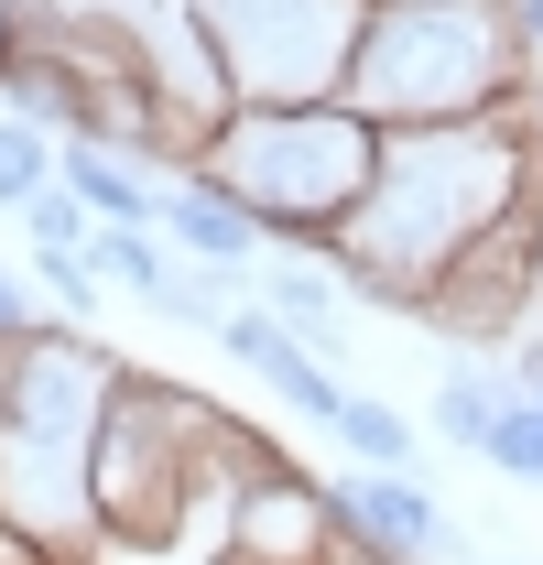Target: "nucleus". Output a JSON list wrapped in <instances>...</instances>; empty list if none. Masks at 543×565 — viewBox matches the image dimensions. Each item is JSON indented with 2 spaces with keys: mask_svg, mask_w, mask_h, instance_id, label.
<instances>
[{
  "mask_svg": "<svg viewBox=\"0 0 543 565\" xmlns=\"http://www.w3.org/2000/svg\"><path fill=\"white\" fill-rule=\"evenodd\" d=\"M239 98H338L370 0H185Z\"/></svg>",
  "mask_w": 543,
  "mask_h": 565,
  "instance_id": "nucleus-6",
  "label": "nucleus"
},
{
  "mask_svg": "<svg viewBox=\"0 0 543 565\" xmlns=\"http://www.w3.org/2000/svg\"><path fill=\"white\" fill-rule=\"evenodd\" d=\"M55 174H66V131H44V120H11V109H0V207L22 217Z\"/></svg>",
  "mask_w": 543,
  "mask_h": 565,
  "instance_id": "nucleus-15",
  "label": "nucleus"
},
{
  "mask_svg": "<svg viewBox=\"0 0 543 565\" xmlns=\"http://www.w3.org/2000/svg\"><path fill=\"white\" fill-rule=\"evenodd\" d=\"M196 174H217L272 239L327 250L381 174V120H359L348 98H239Z\"/></svg>",
  "mask_w": 543,
  "mask_h": 565,
  "instance_id": "nucleus-4",
  "label": "nucleus"
},
{
  "mask_svg": "<svg viewBox=\"0 0 543 565\" xmlns=\"http://www.w3.org/2000/svg\"><path fill=\"white\" fill-rule=\"evenodd\" d=\"M87 262H98V273L120 282V294H141V305H152V294L174 282V250H163V228H141V217H98Z\"/></svg>",
  "mask_w": 543,
  "mask_h": 565,
  "instance_id": "nucleus-14",
  "label": "nucleus"
},
{
  "mask_svg": "<svg viewBox=\"0 0 543 565\" xmlns=\"http://www.w3.org/2000/svg\"><path fill=\"white\" fill-rule=\"evenodd\" d=\"M543 185V141L511 109H478V120H424V131H381V174L370 196L348 207V228L327 239V262L348 273L359 305H403L424 316L435 273L468 250L478 228L522 217Z\"/></svg>",
  "mask_w": 543,
  "mask_h": 565,
  "instance_id": "nucleus-1",
  "label": "nucleus"
},
{
  "mask_svg": "<svg viewBox=\"0 0 543 565\" xmlns=\"http://www.w3.org/2000/svg\"><path fill=\"white\" fill-rule=\"evenodd\" d=\"M251 294H262L272 316L305 338V349H348V273L327 262V250H294V239H272V262L251 273Z\"/></svg>",
  "mask_w": 543,
  "mask_h": 565,
  "instance_id": "nucleus-10",
  "label": "nucleus"
},
{
  "mask_svg": "<svg viewBox=\"0 0 543 565\" xmlns=\"http://www.w3.org/2000/svg\"><path fill=\"white\" fill-rule=\"evenodd\" d=\"M359 468H424V424L403 414V403H381V392H348V414L327 424Z\"/></svg>",
  "mask_w": 543,
  "mask_h": 565,
  "instance_id": "nucleus-13",
  "label": "nucleus"
},
{
  "mask_svg": "<svg viewBox=\"0 0 543 565\" xmlns=\"http://www.w3.org/2000/svg\"><path fill=\"white\" fill-rule=\"evenodd\" d=\"M0 414H11V349H0Z\"/></svg>",
  "mask_w": 543,
  "mask_h": 565,
  "instance_id": "nucleus-24",
  "label": "nucleus"
},
{
  "mask_svg": "<svg viewBox=\"0 0 543 565\" xmlns=\"http://www.w3.org/2000/svg\"><path fill=\"white\" fill-rule=\"evenodd\" d=\"M22 22H33V0H0V66L22 55Z\"/></svg>",
  "mask_w": 543,
  "mask_h": 565,
  "instance_id": "nucleus-20",
  "label": "nucleus"
},
{
  "mask_svg": "<svg viewBox=\"0 0 543 565\" xmlns=\"http://www.w3.org/2000/svg\"><path fill=\"white\" fill-rule=\"evenodd\" d=\"M22 239H33V250H87V239H98V207H87L66 174H55V185L22 207Z\"/></svg>",
  "mask_w": 543,
  "mask_h": 565,
  "instance_id": "nucleus-17",
  "label": "nucleus"
},
{
  "mask_svg": "<svg viewBox=\"0 0 543 565\" xmlns=\"http://www.w3.org/2000/svg\"><path fill=\"white\" fill-rule=\"evenodd\" d=\"M511 22H522V55L543 66V0H511Z\"/></svg>",
  "mask_w": 543,
  "mask_h": 565,
  "instance_id": "nucleus-21",
  "label": "nucleus"
},
{
  "mask_svg": "<svg viewBox=\"0 0 543 565\" xmlns=\"http://www.w3.org/2000/svg\"><path fill=\"white\" fill-rule=\"evenodd\" d=\"M543 316V239H533V207L500 217V228H478L468 250L435 273V294H424V327L435 338H457V349H511L522 327Z\"/></svg>",
  "mask_w": 543,
  "mask_h": 565,
  "instance_id": "nucleus-7",
  "label": "nucleus"
},
{
  "mask_svg": "<svg viewBox=\"0 0 543 565\" xmlns=\"http://www.w3.org/2000/svg\"><path fill=\"white\" fill-rule=\"evenodd\" d=\"M0 565H66V555H55L33 522H11V511H0Z\"/></svg>",
  "mask_w": 543,
  "mask_h": 565,
  "instance_id": "nucleus-19",
  "label": "nucleus"
},
{
  "mask_svg": "<svg viewBox=\"0 0 543 565\" xmlns=\"http://www.w3.org/2000/svg\"><path fill=\"white\" fill-rule=\"evenodd\" d=\"M489 468L522 479V490H543V392L511 381V403H500V424H489Z\"/></svg>",
  "mask_w": 543,
  "mask_h": 565,
  "instance_id": "nucleus-16",
  "label": "nucleus"
},
{
  "mask_svg": "<svg viewBox=\"0 0 543 565\" xmlns=\"http://www.w3.org/2000/svg\"><path fill=\"white\" fill-rule=\"evenodd\" d=\"M33 327H44V305H33V282H22L11 262H0V349H22Z\"/></svg>",
  "mask_w": 543,
  "mask_h": 565,
  "instance_id": "nucleus-18",
  "label": "nucleus"
},
{
  "mask_svg": "<svg viewBox=\"0 0 543 565\" xmlns=\"http://www.w3.org/2000/svg\"><path fill=\"white\" fill-rule=\"evenodd\" d=\"M338 565H403V555H381V544H359V533H338Z\"/></svg>",
  "mask_w": 543,
  "mask_h": 565,
  "instance_id": "nucleus-22",
  "label": "nucleus"
},
{
  "mask_svg": "<svg viewBox=\"0 0 543 565\" xmlns=\"http://www.w3.org/2000/svg\"><path fill=\"white\" fill-rule=\"evenodd\" d=\"M120 392V359L76 316H44L11 349V414H0V511L33 522L66 565H98V424Z\"/></svg>",
  "mask_w": 543,
  "mask_h": 565,
  "instance_id": "nucleus-2",
  "label": "nucleus"
},
{
  "mask_svg": "<svg viewBox=\"0 0 543 565\" xmlns=\"http://www.w3.org/2000/svg\"><path fill=\"white\" fill-rule=\"evenodd\" d=\"M217 403L120 359V392H109V424H98V544L109 555H174L185 522H196V446Z\"/></svg>",
  "mask_w": 543,
  "mask_h": 565,
  "instance_id": "nucleus-5",
  "label": "nucleus"
},
{
  "mask_svg": "<svg viewBox=\"0 0 543 565\" xmlns=\"http://www.w3.org/2000/svg\"><path fill=\"white\" fill-rule=\"evenodd\" d=\"M163 239H174L185 262H206V273H228V282H251L272 262V228L239 207L217 174H174V185H163Z\"/></svg>",
  "mask_w": 543,
  "mask_h": 565,
  "instance_id": "nucleus-9",
  "label": "nucleus"
},
{
  "mask_svg": "<svg viewBox=\"0 0 543 565\" xmlns=\"http://www.w3.org/2000/svg\"><path fill=\"white\" fill-rule=\"evenodd\" d=\"M522 120H533V141H543V66H533V87H522Z\"/></svg>",
  "mask_w": 543,
  "mask_h": 565,
  "instance_id": "nucleus-23",
  "label": "nucleus"
},
{
  "mask_svg": "<svg viewBox=\"0 0 543 565\" xmlns=\"http://www.w3.org/2000/svg\"><path fill=\"white\" fill-rule=\"evenodd\" d=\"M500 403H511V370L489 359H457L446 381H435V403H424V435H446V446H468V457H489V424H500Z\"/></svg>",
  "mask_w": 543,
  "mask_h": 565,
  "instance_id": "nucleus-12",
  "label": "nucleus"
},
{
  "mask_svg": "<svg viewBox=\"0 0 543 565\" xmlns=\"http://www.w3.org/2000/svg\"><path fill=\"white\" fill-rule=\"evenodd\" d=\"M66 185H76L98 217H141V228H163V185H152V163H141L131 141L66 131Z\"/></svg>",
  "mask_w": 543,
  "mask_h": 565,
  "instance_id": "nucleus-11",
  "label": "nucleus"
},
{
  "mask_svg": "<svg viewBox=\"0 0 543 565\" xmlns=\"http://www.w3.org/2000/svg\"><path fill=\"white\" fill-rule=\"evenodd\" d=\"M522 87H533V55L511 0H370L338 98L381 131H424V120L511 109Z\"/></svg>",
  "mask_w": 543,
  "mask_h": 565,
  "instance_id": "nucleus-3",
  "label": "nucleus"
},
{
  "mask_svg": "<svg viewBox=\"0 0 543 565\" xmlns=\"http://www.w3.org/2000/svg\"><path fill=\"white\" fill-rule=\"evenodd\" d=\"M478 565H533V555H478Z\"/></svg>",
  "mask_w": 543,
  "mask_h": 565,
  "instance_id": "nucleus-25",
  "label": "nucleus"
},
{
  "mask_svg": "<svg viewBox=\"0 0 543 565\" xmlns=\"http://www.w3.org/2000/svg\"><path fill=\"white\" fill-rule=\"evenodd\" d=\"M338 533H359V544H381L403 565L457 555V511L424 490V468H359V479H338Z\"/></svg>",
  "mask_w": 543,
  "mask_h": 565,
  "instance_id": "nucleus-8",
  "label": "nucleus"
}]
</instances>
